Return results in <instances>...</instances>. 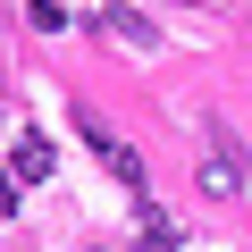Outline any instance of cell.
Wrapping results in <instances>:
<instances>
[{"label": "cell", "instance_id": "6da1fadb", "mask_svg": "<svg viewBox=\"0 0 252 252\" xmlns=\"http://www.w3.org/2000/svg\"><path fill=\"white\" fill-rule=\"evenodd\" d=\"M9 177H17V185H42V177H59V143L42 135V126H26V135L9 143Z\"/></svg>", "mask_w": 252, "mask_h": 252}, {"label": "cell", "instance_id": "7a4b0ae2", "mask_svg": "<svg viewBox=\"0 0 252 252\" xmlns=\"http://www.w3.org/2000/svg\"><path fill=\"white\" fill-rule=\"evenodd\" d=\"M235 185H244V177H235V160H227V152H210V160H202V193H219V202H227Z\"/></svg>", "mask_w": 252, "mask_h": 252}, {"label": "cell", "instance_id": "3957f363", "mask_svg": "<svg viewBox=\"0 0 252 252\" xmlns=\"http://www.w3.org/2000/svg\"><path fill=\"white\" fill-rule=\"evenodd\" d=\"M109 42H135V51H152V26H143L135 9H109Z\"/></svg>", "mask_w": 252, "mask_h": 252}, {"label": "cell", "instance_id": "277c9868", "mask_svg": "<svg viewBox=\"0 0 252 252\" xmlns=\"http://www.w3.org/2000/svg\"><path fill=\"white\" fill-rule=\"evenodd\" d=\"M26 26H42V34H59V26H67V0H26Z\"/></svg>", "mask_w": 252, "mask_h": 252}, {"label": "cell", "instance_id": "5b68a950", "mask_svg": "<svg viewBox=\"0 0 252 252\" xmlns=\"http://www.w3.org/2000/svg\"><path fill=\"white\" fill-rule=\"evenodd\" d=\"M101 160H109V177H126V185H143V160L126 152V143H101Z\"/></svg>", "mask_w": 252, "mask_h": 252}, {"label": "cell", "instance_id": "8992f818", "mask_svg": "<svg viewBox=\"0 0 252 252\" xmlns=\"http://www.w3.org/2000/svg\"><path fill=\"white\" fill-rule=\"evenodd\" d=\"M0 219H17V177L0 168Z\"/></svg>", "mask_w": 252, "mask_h": 252}]
</instances>
